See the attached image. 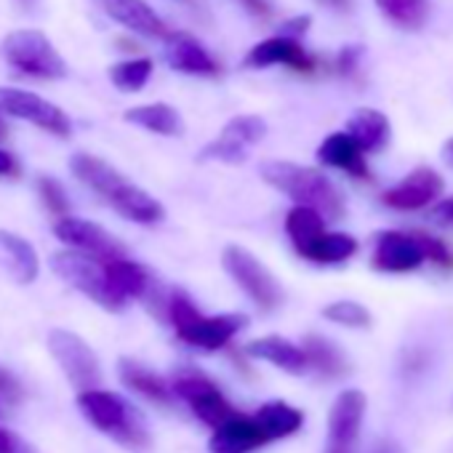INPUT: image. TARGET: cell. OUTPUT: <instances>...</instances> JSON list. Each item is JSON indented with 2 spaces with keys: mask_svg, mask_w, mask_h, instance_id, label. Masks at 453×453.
I'll return each mask as SVG.
<instances>
[{
  "mask_svg": "<svg viewBox=\"0 0 453 453\" xmlns=\"http://www.w3.org/2000/svg\"><path fill=\"white\" fill-rule=\"evenodd\" d=\"M262 179L288 195L296 205L318 211L323 219L344 216V197L339 187L318 168L296 165L288 160H267L262 163Z\"/></svg>",
  "mask_w": 453,
  "mask_h": 453,
  "instance_id": "cell-1",
  "label": "cell"
},
{
  "mask_svg": "<svg viewBox=\"0 0 453 453\" xmlns=\"http://www.w3.org/2000/svg\"><path fill=\"white\" fill-rule=\"evenodd\" d=\"M168 320L176 336L203 352H216L230 344L249 323L246 315L226 312V315H203L184 291H173L165 302Z\"/></svg>",
  "mask_w": 453,
  "mask_h": 453,
  "instance_id": "cell-2",
  "label": "cell"
},
{
  "mask_svg": "<svg viewBox=\"0 0 453 453\" xmlns=\"http://www.w3.org/2000/svg\"><path fill=\"white\" fill-rule=\"evenodd\" d=\"M78 408L99 432L110 434L120 445L134 448V450H142L150 445V429L142 413L120 395L107 392V389H88L78 395Z\"/></svg>",
  "mask_w": 453,
  "mask_h": 453,
  "instance_id": "cell-3",
  "label": "cell"
},
{
  "mask_svg": "<svg viewBox=\"0 0 453 453\" xmlns=\"http://www.w3.org/2000/svg\"><path fill=\"white\" fill-rule=\"evenodd\" d=\"M0 57L19 75L38 81H59L67 75V65L57 46L41 30H14L0 43Z\"/></svg>",
  "mask_w": 453,
  "mask_h": 453,
  "instance_id": "cell-4",
  "label": "cell"
},
{
  "mask_svg": "<svg viewBox=\"0 0 453 453\" xmlns=\"http://www.w3.org/2000/svg\"><path fill=\"white\" fill-rule=\"evenodd\" d=\"M51 270L73 288L86 294L91 302H96L99 307L110 312H120L126 307V299L112 288L107 262H99L81 251H59L51 257Z\"/></svg>",
  "mask_w": 453,
  "mask_h": 453,
  "instance_id": "cell-5",
  "label": "cell"
},
{
  "mask_svg": "<svg viewBox=\"0 0 453 453\" xmlns=\"http://www.w3.org/2000/svg\"><path fill=\"white\" fill-rule=\"evenodd\" d=\"M171 389H173V395H179V397L189 405V411H192L203 424H208L211 429L226 424V421H230V418L238 413V411L233 408V403L221 395V389H219L203 371H197V368H192V365H184V368H179V371L173 373Z\"/></svg>",
  "mask_w": 453,
  "mask_h": 453,
  "instance_id": "cell-6",
  "label": "cell"
},
{
  "mask_svg": "<svg viewBox=\"0 0 453 453\" xmlns=\"http://www.w3.org/2000/svg\"><path fill=\"white\" fill-rule=\"evenodd\" d=\"M221 265L230 273V278L251 296V302L259 310H275L280 304V286L273 278V273L246 249L241 246H226L221 254Z\"/></svg>",
  "mask_w": 453,
  "mask_h": 453,
  "instance_id": "cell-7",
  "label": "cell"
},
{
  "mask_svg": "<svg viewBox=\"0 0 453 453\" xmlns=\"http://www.w3.org/2000/svg\"><path fill=\"white\" fill-rule=\"evenodd\" d=\"M49 352L59 363V368L65 371V376L70 379V384L75 389L88 392V389L99 387V381H102L99 357L78 334L54 328L49 334Z\"/></svg>",
  "mask_w": 453,
  "mask_h": 453,
  "instance_id": "cell-8",
  "label": "cell"
},
{
  "mask_svg": "<svg viewBox=\"0 0 453 453\" xmlns=\"http://www.w3.org/2000/svg\"><path fill=\"white\" fill-rule=\"evenodd\" d=\"M0 115L27 120V123H33L54 136H62V139H67L73 134V120L67 118L65 110H59L49 99H43L33 91H25V88L0 86Z\"/></svg>",
  "mask_w": 453,
  "mask_h": 453,
  "instance_id": "cell-9",
  "label": "cell"
},
{
  "mask_svg": "<svg viewBox=\"0 0 453 453\" xmlns=\"http://www.w3.org/2000/svg\"><path fill=\"white\" fill-rule=\"evenodd\" d=\"M57 238L70 246V251H81L86 257H94L99 262H118V259H128V251L123 243H118L104 226L86 221V219H75V216H65L57 219L54 224Z\"/></svg>",
  "mask_w": 453,
  "mask_h": 453,
  "instance_id": "cell-10",
  "label": "cell"
},
{
  "mask_svg": "<svg viewBox=\"0 0 453 453\" xmlns=\"http://www.w3.org/2000/svg\"><path fill=\"white\" fill-rule=\"evenodd\" d=\"M267 134V123L259 115L233 118L219 134V139L208 142L200 152V160H221V163H243L249 150L262 142Z\"/></svg>",
  "mask_w": 453,
  "mask_h": 453,
  "instance_id": "cell-11",
  "label": "cell"
},
{
  "mask_svg": "<svg viewBox=\"0 0 453 453\" xmlns=\"http://www.w3.org/2000/svg\"><path fill=\"white\" fill-rule=\"evenodd\" d=\"M365 416V395L357 389H347L334 400L328 416V440L326 453H355L360 424Z\"/></svg>",
  "mask_w": 453,
  "mask_h": 453,
  "instance_id": "cell-12",
  "label": "cell"
},
{
  "mask_svg": "<svg viewBox=\"0 0 453 453\" xmlns=\"http://www.w3.org/2000/svg\"><path fill=\"white\" fill-rule=\"evenodd\" d=\"M426 262L418 233H403V230H381L373 241V257L371 265L379 273H411Z\"/></svg>",
  "mask_w": 453,
  "mask_h": 453,
  "instance_id": "cell-13",
  "label": "cell"
},
{
  "mask_svg": "<svg viewBox=\"0 0 453 453\" xmlns=\"http://www.w3.org/2000/svg\"><path fill=\"white\" fill-rule=\"evenodd\" d=\"M275 65H286L296 73L318 70V59L310 57L299 41H291L283 35H273V38L257 43L243 59V67H249V70H265V67H275Z\"/></svg>",
  "mask_w": 453,
  "mask_h": 453,
  "instance_id": "cell-14",
  "label": "cell"
},
{
  "mask_svg": "<svg viewBox=\"0 0 453 453\" xmlns=\"http://www.w3.org/2000/svg\"><path fill=\"white\" fill-rule=\"evenodd\" d=\"M267 442H273V440L265 432L257 413L249 416V413L238 411L226 424L213 429L208 448H211V453H251V450H257V448H262Z\"/></svg>",
  "mask_w": 453,
  "mask_h": 453,
  "instance_id": "cell-15",
  "label": "cell"
},
{
  "mask_svg": "<svg viewBox=\"0 0 453 453\" xmlns=\"http://www.w3.org/2000/svg\"><path fill=\"white\" fill-rule=\"evenodd\" d=\"M440 192H442L440 173L426 168V165H421V168H413L392 189H387L381 195V203L395 208V211H418V208H426Z\"/></svg>",
  "mask_w": 453,
  "mask_h": 453,
  "instance_id": "cell-16",
  "label": "cell"
},
{
  "mask_svg": "<svg viewBox=\"0 0 453 453\" xmlns=\"http://www.w3.org/2000/svg\"><path fill=\"white\" fill-rule=\"evenodd\" d=\"M94 4L120 27L144 35V38H160L165 41L171 33L163 25V19L152 12V6H147L144 0H94Z\"/></svg>",
  "mask_w": 453,
  "mask_h": 453,
  "instance_id": "cell-17",
  "label": "cell"
},
{
  "mask_svg": "<svg viewBox=\"0 0 453 453\" xmlns=\"http://www.w3.org/2000/svg\"><path fill=\"white\" fill-rule=\"evenodd\" d=\"M165 65L184 75H219L216 59L187 33H171L165 38Z\"/></svg>",
  "mask_w": 453,
  "mask_h": 453,
  "instance_id": "cell-18",
  "label": "cell"
},
{
  "mask_svg": "<svg viewBox=\"0 0 453 453\" xmlns=\"http://www.w3.org/2000/svg\"><path fill=\"white\" fill-rule=\"evenodd\" d=\"M123 219H128V221H136V224H157L160 219H163V205L152 197V195H147L142 187H136V184H131L128 179H123L107 197H104Z\"/></svg>",
  "mask_w": 453,
  "mask_h": 453,
  "instance_id": "cell-19",
  "label": "cell"
},
{
  "mask_svg": "<svg viewBox=\"0 0 453 453\" xmlns=\"http://www.w3.org/2000/svg\"><path fill=\"white\" fill-rule=\"evenodd\" d=\"M318 160L323 165H331V168H339L355 179H371V168L365 163V152L357 147V142L339 131V134H331L320 147H318Z\"/></svg>",
  "mask_w": 453,
  "mask_h": 453,
  "instance_id": "cell-20",
  "label": "cell"
},
{
  "mask_svg": "<svg viewBox=\"0 0 453 453\" xmlns=\"http://www.w3.org/2000/svg\"><path fill=\"white\" fill-rule=\"evenodd\" d=\"M249 357H257V360H267L273 363L275 368L286 371V373H304L310 368V360H307V352L302 347H296L294 342L283 339V336H262L251 344H246L243 349Z\"/></svg>",
  "mask_w": 453,
  "mask_h": 453,
  "instance_id": "cell-21",
  "label": "cell"
},
{
  "mask_svg": "<svg viewBox=\"0 0 453 453\" xmlns=\"http://www.w3.org/2000/svg\"><path fill=\"white\" fill-rule=\"evenodd\" d=\"M286 233H288V238H291L296 254H299L302 259L310 262L315 246H318L320 238L326 235V219H323L318 211H312V208L296 205V208H291L288 216H286Z\"/></svg>",
  "mask_w": 453,
  "mask_h": 453,
  "instance_id": "cell-22",
  "label": "cell"
},
{
  "mask_svg": "<svg viewBox=\"0 0 453 453\" xmlns=\"http://www.w3.org/2000/svg\"><path fill=\"white\" fill-rule=\"evenodd\" d=\"M118 373H120V381H123L128 389L139 392L142 397H147V400H152V403H157V405H171L173 389H171V384H168L163 376H157L155 371L144 368L142 363H136V360H131V357H123V360L118 363Z\"/></svg>",
  "mask_w": 453,
  "mask_h": 453,
  "instance_id": "cell-23",
  "label": "cell"
},
{
  "mask_svg": "<svg viewBox=\"0 0 453 453\" xmlns=\"http://www.w3.org/2000/svg\"><path fill=\"white\" fill-rule=\"evenodd\" d=\"M70 171H73L88 189H94L102 200L126 179V176H123L118 168H112L107 160L94 157V155H88V152L73 155V157H70Z\"/></svg>",
  "mask_w": 453,
  "mask_h": 453,
  "instance_id": "cell-24",
  "label": "cell"
},
{
  "mask_svg": "<svg viewBox=\"0 0 453 453\" xmlns=\"http://www.w3.org/2000/svg\"><path fill=\"white\" fill-rule=\"evenodd\" d=\"M347 134L363 152H379L389 142V120L379 110H357L347 123Z\"/></svg>",
  "mask_w": 453,
  "mask_h": 453,
  "instance_id": "cell-25",
  "label": "cell"
},
{
  "mask_svg": "<svg viewBox=\"0 0 453 453\" xmlns=\"http://www.w3.org/2000/svg\"><path fill=\"white\" fill-rule=\"evenodd\" d=\"M126 123H134L139 128H147L152 134L160 136H181L184 131V120L181 115L171 107V104H142V107H131L126 110Z\"/></svg>",
  "mask_w": 453,
  "mask_h": 453,
  "instance_id": "cell-26",
  "label": "cell"
},
{
  "mask_svg": "<svg viewBox=\"0 0 453 453\" xmlns=\"http://www.w3.org/2000/svg\"><path fill=\"white\" fill-rule=\"evenodd\" d=\"M107 273L112 280V288L128 302V299H147L152 294V275L131 262V259H118V262H107Z\"/></svg>",
  "mask_w": 453,
  "mask_h": 453,
  "instance_id": "cell-27",
  "label": "cell"
},
{
  "mask_svg": "<svg viewBox=\"0 0 453 453\" xmlns=\"http://www.w3.org/2000/svg\"><path fill=\"white\" fill-rule=\"evenodd\" d=\"M0 254H4V259L9 262L12 273L17 275L22 286L38 278V254L22 235L0 230Z\"/></svg>",
  "mask_w": 453,
  "mask_h": 453,
  "instance_id": "cell-28",
  "label": "cell"
},
{
  "mask_svg": "<svg viewBox=\"0 0 453 453\" xmlns=\"http://www.w3.org/2000/svg\"><path fill=\"white\" fill-rule=\"evenodd\" d=\"M257 418L262 421V426L270 434V440L291 437L304 424V413L299 408H294L291 403H286V400H270V403H265L257 411Z\"/></svg>",
  "mask_w": 453,
  "mask_h": 453,
  "instance_id": "cell-29",
  "label": "cell"
},
{
  "mask_svg": "<svg viewBox=\"0 0 453 453\" xmlns=\"http://www.w3.org/2000/svg\"><path fill=\"white\" fill-rule=\"evenodd\" d=\"M302 349L307 352L310 368H315L320 376L336 379V376H342L347 371V360H344L342 349L331 339H326V336H318V334L304 336Z\"/></svg>",
  "mask_w": 453,
  "mask_h": 453,
  "instance_id": "cell-30",
  "label": "cell"
},
{
  "mask_svg": "<svg viewBox=\"0 0 453 453\" xmlns=\"http://www.w3.org/2000/svg\"><path fill=\"white\" fill-rule=\"evenodd\" d=\"M373 4L381 9V14L389 22H395L403 30L424 27V22L429 17V4H426V0H373Z\"/></svg>",
  "mask_w": 453,
  "mask_h": 453,
  "instance_id": "cell-31",
  "label": "cell"
},
{
  "mask_svg": "<svg viewBox=\"0 0 453 453\" xmlns=\"http://www.w3.org/2000/svg\"><path fill=\"white\" fill-rule=\"evenodd\" d=\"M152 78V59L139 57V59H126L110 67V81L115 88L120 91H142L147 86V81Z\"/></svg>",
  "mask_w": 453,
  "mask_h": 453,
  "instance_id": "cell-32",
  "label": "cell"
},
{
  "mask_svg": "<svg viewBox=\"0 0 453 453\" xmlns=\"http://www.w3.org/2000/svg\"><path fill=\"white\" fill-rule=\"evenodd\" d=\"M357 251V241L352 235H344V233H326L320 238V243L315 246L310 262L312 265H342L347 262L349 257H355Z\"/></svg>",
  "mask_w": 453,
  "mask_h": 453,
  "instance_id": "cell-33",
  "label": "cell"
},
{
  "mask_svg": "<svg viewBox=\"0 0 453 453\" xmlns=\"http://www.w3.org/2000/svg\"><path fill=\"white\" fill-rule=\"evenodd\" d=\"M323 318H328L331 323L347 326V328H368L371 326V312L357 302H334L323 310Z\"/></svg>",
  "mask_w": 453,
  "mask_h": 453,
  "instance_id": "cell-34",
  "label": "cell"
},
{
  "mask_svg": "<svg viewBox=\"0 0 453 453\" xmlns=\"http://www.w3.org/2000/svg\"><path fill=\"white\" fill-rule=\"evenodd\" d=\"M38 192H41L43 205H46L57 219L70 216V200H67V192H65V187H62L57 179H51V176H41V179H38Z\"/></svg>",
  "mask_w": 453,
  "mask_h": 453,
  "instance_id": "cell-35",
  "label": "cell"
},
{
  "mask_svg": "<svg viewBox=\"0 0 453 453\" xmlns=\"http://www.w3.org/2000/svg\"><path fill=\"white\" fill-rule=\"evenodd\" d=\"M418 241H421V249H424L426 262H432V265H437L442 270H453V251L440 238H432L426 233H418Z\"/></svg>",
  "mask_w": 453,
  "mask_h": 453,
  "instance_id": "cell-36",
  "label": "cell"
},
{
  "mask_svg": "<svg viewBox=\"0 0 453 453\" xmlns=\"http://www.w3.org/2000/svg\"><path fill=\"white\" fill-rule=\"evenodd\" d=\"M0 397L9 400V403H22V397H25L19 379L14 373H9L4 365H0Z\"/></svg>",
  "mask_w": 453,
  "mask_h": 453,
  "instance_id": "cell-37",
  "label": "cell"
},
{
  "mask_svg": "<svg viewBox=\"0 0 453 453\" xmlns=\"http://www.w3.org/2000/svg\"><path fill=\"white\" fill-rule=\"evenodd\" d=\"M0 453H38L27 440L14 434L12 429L0 426Z\"/></svg>",
  "mask_w": 453,
  "mask_h": 453,
  "instance_id": "cell-38",
  "label": "cell"
},
{
  "mask_svg": "<svg viewBox=\"0 0 453 453\" xmlns=\"http://www.w3.org/2000/svg\"><path fill=\"white\" fill-rule=\"evenodd\" d=\"M360 59H363V46H344L339 51V59H336L339 73L342 75H355L357 67H360Z\"/></svg>",
  "mask_w": 453,
  "mask_h": 453,
  "instance_id": "cell-39",
  "label": "cell"
},
{
  "mask_svg": "<svg viewBox=\"0 0 453 453\" xmlns=\"http://www.w3.org/2000/svg\"><path fill=\"white\" fill-rule=\"evenodd\" d=\"M310 25H312V19H310V17H294V19H288V22L280 27V33H278V35L291 38V41H302V35L310 30Z\"/></svg>",
  "mask_w": 453,
  "mask_h": 453,
  "instance_id": "cell-40",
  "label": "cell"
},
{
  "mask_svg": "<svg viewBox=\"0 0 453 453\" xmlns=\"http://www.w3.org/2000/svg\"><path fill=\"white\" fill-rule=\"evenodd\" d=\"M0 176H6V179L19 176V163H17V157H14L12 152H6L4 147H0Z\"/></svg>",
  "mask_w": 453,
  "mask_h": 453,
  "instance_id": "cell-41",
  "label": "cell"
},
{
  "mask_svg": "<svg viewBox=\"0 0 453 453\" xmlns=\"http://www.w3.org/2000/svg\"><path fill=\"white\" fill-rule=\"evenodd\" d=\"M241 4L249 9V12H254V14H259V17H267L270 14V6H267V0H241Z\"/></svg>",
  "mask_w": 453,
  "mask_h": 453,
  "instance_id": "cell-42",
  "label": "cell"
},
{
  "mask_svg": "<svg viewBox=\"0 0 453 453\" xmlns=\"http://www.w3.org/2000/svg\"><path fill=\"white\" fill-rule=\"evenodd\" d=\"M434 216H440L442 221H450V224H453V197L442 200V203L434 208Z\"/></svg>",
  "mask_w": 453,
  "mask_h": 453,
  "instance_id": "cell-43",
  "label": "cell"
},
{
  "mask_svg": "<svg viewBox=\"0 0 453 453\" xmlns=\"http://www.w3.org/2000/svg\"><path fill=\"white\" fill-rule=\"evenodd\" d=\"M373 453H400V450H397V445H392V442H381Z\"/></svg>",
  "mask_w": 453,
  "mask_h": 453,
  "instance_id": "cell-44",
  "label": "cell"
},
{
  "mask_svg": "<svg viewBox=\"0 0 453 453\" xmlns=\"http://www.w3.org/2000/svg\"><path fill=\"white\" fill-rule=\"evenodd\" d=\"M323 4H328V6H334V9H349V0H323Z\"/></svg>",
  "mask_w": 453,
  "mask_h": 453,
  "instance_id": "cell-45",
  "label": "cell"
},
{
  "mask_svg": "<svg viewBox=\"0 0 453 453\" xmlns=\"http://www.w3.org/2000/svg\"><path fill=\"white\" fill-rule=\"evenodd\" d=\"M17 4H19V6H22L25 12H33V9L38 6V0H17Z\"/></svg>",
  "mask_w": 453,
  "mask_h": 453,
  "instance_id": "cell-46",
  "label": "cell"
},
{
  "mask_svg": "<svg viewBox=\"0 0 453 453\" xmlns=\"http://www.w3.org/2000/svg\"><path fill=\"white\" fill-rule=\"evenodd\" d=\"M6 136H9V128H6L4 120H0V139H6Z\"/></svg>",
  "mask_w": 453,
  "mask_h": 453,
  "instance_id": "cell-47",
  "label": "cell"
},
{
  "mask_svg": "<svg viewBox=\"0 0 453 453\" xmlns=\"http://www.w3.org/2000/svg\"><path fill=\"white\" fill-rule=\"evenodd\" d=\"M448 152H450V157H453V139L448 142Z\"/></svg>",
  "mask_w": 453,
  "mask_h": 453,
  "instance_id": "cell-48",
  "label": "cell"
}]
</instances>
